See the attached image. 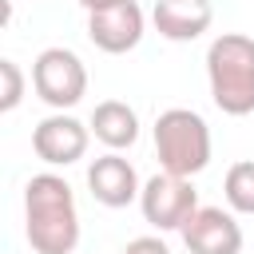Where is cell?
<instances>
[{
  "mask_svg": "<svg viewBox=\"0 0 254 254\" xmlns=\"http://www.w3.org/2000/svg\"><path fill=\"white\" fill-rule=\"evenodd\" d=\"M123 254H171V246L159 238V234H143V238H131L123 246Z\"/></svg>",
  "mask_w": 254,
  "mask_h": 254,
  "instance_id": "cell-14",
  "label": "cell"
},
{
  "mask_svg": "<svg viewBox=\"0 0 254 254\" xmlns=\"http://www.w3.org/2000/svg\"><path fill=\"white\" fill-rule=\"evenodd\" d=\"M87 190H91V198H95V202H103V206L119 210V206L139 202L143 183H139V175H135L131 159H123L119 151H107V155L91 159V167H87Z\"/></svg>",
  "mask_w": 254,
  "mask_h": 254,
  "instance_id": "cell-9",
  "label": "cell"
},
{
  "mask_svg": "<svg viewBox=\"0 0 254 254\" xmlns=\"http://www.w3.org/2000/svg\"><path fill=\"white\" fill-rule=\"evenodd\" d=\"M0 79H4V91H0V111H16L20 99H24V71L16 60H0Z\"/></svg>",
  "mask_w": 254,
  "mask_h": 254,
  "instance_id": "cell-13",
  "label": "cell"
},
{
  "mask_svg": "<svg viewBox=\"0 0 254 254\" xmlns=\"http://www.w3.org/2000/svg\"><path fill=\"white\" fill-rule=\"evenodd\" d=\"M79 8H87V12H99V8H111V4H119V0H75Z\"/></svg>",
  "mask_w": 254,
  "mask_h": 254,
  "instance_id": "cell-15",
  "label": "cell"
},
{
  "mask_svg": "<svg viewBox=\"0 0 254 254\" xmlns=\"http://www.w3.org/2000/svg\"><path fill=\"white\" fill-rule=\"evenodd\" d=\"M155 155L159 167L183 179H194L210 163V127L190 107H167L155 119Z\"/></svg>",
  "mask_w": 254,
  "mask_h": 254,
  "instance_id": "cell-3",
  "label": "cell"
},
{
  "mask_svg": "<svg viewBox=\"0 0 254 254\" xmlns=\"http://www.w3.org/2000/svg\"><path fill=\"white\" fill-rule=\"evenodd\" d=\"M91 143V127L79 123L67 111H52L32 127V151L48 163V167H71L87 155Z\"/></svg>",
  "mask_w": 254,
  "mask_h": 254,
  "instance_id": "cell-6",
  "label": "cell"
},
{
  "mask_svg": "<svg viewBox=\"0 0 254 254\" xmlns=\"http://www.w3.org/2000/svg\"><path fill=\"white\" fill-rule=\"evenodd\" d=\"M143 28H147V20H143V8L135 0H119L111 8L87 12V40L107 56H123V52L139 48Z\"/></svg>",
  "mask_w": 254,
  "mask_h": 254,
  "instance_id": "cell-7",
  "label": "cell"
},
{
  "mask_svg": "<svg viewBox=\"0 0 254 254\" xmlns=\"http://www.w3.org/2000/svg\"><path fill=\"white\" fill-rule=\"evenodd\" d=\"M222 194H226L234 214H254V159H242L226 171Z\"/></svg>",
  "mask_w": 254,
  "mask_h": 254,
  "instance_id": "cell-12",
  "label": "cell"
},
{
  "mask_svg": "<svg viewBox=\"0 0 254 254\" xmlns=\"http://www.w3.org/2000/svg\"><path fill=\"white\" fill-rule=\"evenodd\" d=\"M24 234L36 254H71L79 246V210L67 179L44 171L24 187Z\"/></svg>",
  "mask_w": 254,
  "mask_h": 254,
  "instance_id": "cell-1",
  "label": "cell"
},
{
  "mask_svg": "<svg viewBox=\"0 0 254 254\" xmlns=\"http://www.w3.org/2000/svg\"><path fill=\"white\" fill-rule=\"evenodd\" d=\"M32 91L48 107H56V111L75 107L87 95V67H83V60L71 48H44L32 60Z\"/></svg>",
  "mask_w": 254,
  "mask_h": 254,
  "instance_id": "cell-4",
  "label": "cell"
},
{
  "mask_svg": "<svg viewBox=\"0 0 254 254\" xmlns=\"http://www.w3.org/2000/svg\"><path fill=\"white\" fill-rule=\"evenodd\" d=\"M179 234L190 254H242V226L222 206H198Z\"/></svg>",
  "mask_w": 254,
  "mask_h": 254,
  "instance_id": "cell-8",
  "label": "cell"
},
{
  "mask_svg": "<svg viewBox=\"0 0 254 254\" xmlns=\"http://www.w3.org/2000/svg\"><path fill=\"white\" fill-rule=\"evenodd\" d=\"M91 135L107 147V151H127L139 139V115L135 107H127L123 99H103L91 111Z\"/></svg>",
  "mask_w": 254,
  "mask_h": 254,
  "instance_id": "cell-11",
  "label": "cell"
},
{
  "mask_svg": "<svg viewBox=\"0 0 254 254\" xmlns=\"http://www.w3.org/2000/svg\"><path fill=\"white\" fill-rule=\"evenodd\" d=\"M139 210L155 230H183V222L198 210V190L190 187V179L163 171L143 183Z\"/></svg>",
  "mask_w": 254,
  "mask_h": 254,
  "instance_id": "cell-5",
  "label": "cell"
},
{
  "mask_svg": "<svg viewBox=\"0 0 254 254\" xmlns=\"http://www.w3.org/2000/svg\"><path fill=\"white\" fill-rule=\"evenodd\" d=\"M214 20V8L210 0H155V12H151V24L163 40L171 44H190L198 40Z\"/></svg>",
  "mask_w": 254,
  "mask_h": 254,
  "instance_id": "cell-10",
  "label": "cell"
},
{
  "mask_svg": "<svg viewBox=\"0 0 254 254\" xmlns=\"http://www.w3.org/2000/svg\"><path fill=\"white\" fill-rule=\"evenodd\" d=\"M210 99L222 115L254 111V40L242 32H222L206 48Z\"/></svg>",
  "mask_w": 254,
  "mask_h": 254,
  "instance_id": "cell-2",
  "label": "cell"
}]
</instances>
